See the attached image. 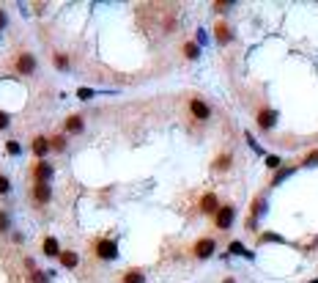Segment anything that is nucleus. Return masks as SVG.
Instances as JSON below:
<instances>
[{"mask_svg": "<svg viewBox=\"0 0 318 283\" xmlns=\"http://www.w3.org/2000/svg\"><path fill=\"white\" fill-rule=\"evenodd\" d=\"M93 253L102 261H115L118 258V242L115 239H96L93 242Z\"/></svg>", "mask_w": 318, "mask_h": 283, "instance_id": "f257e3e1", "label": "nucleus"}, {"mask_svg": "<svg viewBox=\"0 0 318 283\" xmlns=\"http://www.w3.org/2000/svg\"><path fill=\"white\" fill-rule=\"evenodd\" d=\"M233 220H236V209L230 206V204H222L214 214V226L220 228V231H228V228L233 226Z\"/></svg>", "mask_w": 318, "mask_h": 283, "instance_id": "f03ea898", "label": "nucleus"}, {"mask_svg": "<svg viewBox=\"0 0 318 283\" xmlns=\"http://www.w3.org/2000/svg\"><path fill=\"white\" fill-rule=\"evenodd\" d=\"M14 69L20 72V75H25V77L33 75V72H36V55H33V52H28V50H22L20 55L14 58Z\"/></svg>", "mask_w": 318, "mask_h": 283, "instance_id": "7ed1b4c3", "label": "nucleus"}, {"mask_svg": "<svg viewBox=\"0 0 318 283\" xmlns=\"http://www.w3.org/2000/svg\"><path fill=\"white\" fill-rule=\"evenodd\" d=\"M30 198H33L36 206H47L49 201H52V187L42 184V181H33V187H30Z\"/></svg>", "mask_w": 318, "mask_h": 283, "instance_id": "20e7f679", "label": "nucleus"}, {"mask_svg": "<svg viewBox=\"0 0 318 283\" xmlns=\"http://www.w3.org/2000/svg\"><path fill=\"white\" fill-rule=\"evenodd\" d=\"M217 250V242L211 239V236H203V239L195 242V248H192V256L195 258H201V261H206V258H211Z\"/></svg>", "mask_w": 318, "mask_h": 283, "instance_id": "39448f33", "label": "nucleus"}, {"mask_svg": "<svg viewBox=\"0 0 318 283\" xmlns=\"http://www.w3.org/2000/svg\"><path fill=\"white\" fill-rule=\"evenodd\" d=\"M30 173H33V181H42V184H49L52 176H55V171H52V165H49L47 159H36Z\"/></svg>", "mask_w": 318, "mask_h": 283, "instance_id": "423d86ee", "label": "nucleus"}, {"mask_svg": "<svg viewBox=\"0 0 318 283\" xmlns=\"http://www.w3.org/2000/svg\"><path fill=\"white\" fill-rule=\"evenodd\" d=\"M189 113H192V118H198V121H208V118H211V107L198 97L189 99Z\"/></svg>", "mask_w": 318, "mask_h": 283, "instance_id": "0eeeda50", "label": "nucleus"}, {"mask_svg": "<svg viewBox=\"0 0 318 283\" xmlns=\"http://www.w3.org/2000/svg\"><path fill=\"white\" fill-rule=\"evenodd\" d=\"M255 118H258V127H261V129H272V127L277 124V110H272V107H261Z\"/></svg>", "mask_w": 318, "mask_h": 283, "instance_id": "6e6552de", "label": "nucleus"}, {"mask_svg": "<svg viewBox=\"0 0 318 283\" xmlns=\"http://www.w3.org/2000/svg\"><path fill=\"white\" fill-rule=\"evenodd\" d=\"M222 204H220V198H217L214 193H206L201 198V212L203 214H217V209H220Z\"/></svg>", "mask_w": 318, "mask_h": 283, "instance_id": "1a4fd4ad", "label": "nucleus"}, {"mask_svg": "<svg viewBox=\"0 0 318 283\" xmlns=\"http://www.w3.org/2000/svg\"><path fill=\"white\" fill-rule=\"evenodd\" d=\"M58 261H61L63 269H77V267H80V256H77L74 250H61Z\"/></svg>", "mask_w": 318, "mask_h": 283, "instance_id": "9d476101", "label": "nucleus"}, {"mask_svg": "<svg viewBox=\"0 0 318 283\" xmlns=\"http://www.w3.org/2000/svg\"><path fill=\"white\" fill-rule=\"evenodd\" d=\"M63 129H66V135H80V132L85 129L83 116H69L66 118V124H63Z\"/></svg>", "mask_w": 318, "mask_h": 283, "instance_id": "9b49d317", "label": "nucleus"}, {"mask_svg": "<svg viewBox=\"0 0 318 283\" xmlns=\"http://www.w3.org/2000/svg\"><path fill=\"white\" fill-rule=\"evenodd\" d=\"M47 152H49V138L36 135V138H33V154H36V159H44V157H47Z\"/></svg>", "mask_w": 318, "mask_h": 283, "instance_id": "f8f14e48", "label": "nucleus"}, {"mask_svg": "<svg viewBox=\"0 0 318 283\" xmlns=\"http://www.w3.org/2000/svg\"><path fill=\"white\" fill-rule=\"evenodd\" d=\"M214 39H217L220 44H230V39H233V30H230L225 22H217V25H214Z\"/></svg>", "mask_w": 318, "mask_h": 283, "instance_id": "ddd939ff", "label": "nucleus"}, {"mask_svg": "<svg viewBox=\"0 0 318 283\" xmlns=\"http://www.w3.org/2000/svg\"><path fill=\"white\" fill-rule=\"evenodd\" d=\"M230 165H233V157H230V152H222L220 157L214 159V165H211V168H214L217 173H225V171H230Z\"/></svg>", "mask_w": 318, "mask_h": 283, "instance_id": "4468645a", "label": "nucleus"}, {"mask_svg": "<svg viewBox=\"0 0 318 283\" xmlns=\"http://www.w3.org/2000/svg\"><path fill=\"white\" fill-rule=\"evenodd\" d=\"M44 256H49V258L61 256V245H58L55 236H44Z\"/></svg>", "mask_w": 318, "mask_h": 283, "instance_id": "2eb2a0df", "label": "nucleus"}, {"mask_svg": "<svg viewBox=\"0 0 318 283\" xmlns=\"http://www.w3.org/2000/svg\"><path fill=\"white\" fill-rule=\"evenodd\" d=\"M121 283H145V272L143 269H126L121 275Z\"/></svg>", "mask_w": 318, "mask_h": 283, "instance_id": "dca6fc26", "label": "nucleus"}, {"mask_svg": "<svg viewBox=\"0 0 318 283\" xmlns=\"http://www.w3.org/2000/svg\"><path fill=\"white\" fill-rule=\"evenodd\" d=\"M184 58H189V61H198V58H201V47H198V44H192V42H184Z\"/></svg>", "mask_w": 318, "mask_h": 283, "instance_id": "f3484780", "label": "nucleus"}, {"mask_svg": "<svg viewBox=\"0 0 318 283\" xmlns=\"http://www.w3.org/2000/svg\"><path fill=\"white\" fill-rule=\"evenodd\" d=\"M66 146H69L66 135H52V138H49V149H52V152H63Z\"/></svg>", "mask_w": 318, "mask_h": 283, "instance_id": "a211bd4d", "label": "nucleus"}, {"mask_svg": "<svg viewBox=\"0 0 318 283\" xmlns=\"http://www.w3.org/2000/svg\"><path fill=\"white\" fill-rule=\"evenodd\" d=\"M263 212H266V201L255 198V201H252V220H255V217H261Z\"/></svg>", "mask_w": 318, "mask_h": 283, "instance_id": "6ab92c4d", "label": "nucleus"}, {"mask_svg": "<svg viewBox=\"0 0 318 283\" xmlns=\"http://www.w3.org/2000/svg\"><path fill=\"white\" fill-rule=\"evenodd\" d=\"M52 63H55V69H61V72L69 69V58L61 55V52H55V55H52Z\"/></svg>", "mask_w": 318, "mask_h": 283, "instance_id": "aec40b11", "label": "nucleus"}, {"mask_svg": "<svg viewBox=\"0 0 318 283\" xmlns=\"http://www.w3.org/2000/svg\"><path fill=\"white\" fill-rule=\"evenodd\" d=\"M8 226H11V214H8L6 209H0V234L8 231Z\"/></svg>", "mask_w": 318, "mask_h": 283, "instance_id": "412c9836", "label": "nucleus"}, {"mask_svg": "<svg viewBox=\"0 0 318 283\" xmlns=\"http://www.w3.org/2000/svg\"><path fill=\"white\" fill-rule=\"evenodd\" d=\"M230 253H239V256H247V258H252V253H250V250H244L242 242H230Z\"/></svg>", "mask_w": 318, "mask_h": 283, "instance_id": "4be33fe9", "label": "nucleus"}, {"mask_svg": "<svg viewBox=\"0 0 318 283\" xmlns=\"http://www.w3.org/2000/svg\"><path fill=\"white\" fill-rule=\"evenodd\" d=\"M294 173V168H280V171L274 173V179H272V184H280V181L285 179V176H291Z\"/></svg>", "mask_w": 318, "mask_h": 283, "instance_id": "5701e85b", "label": "nucleus"}, {"mask_svg": "<svg viewBox=\"0 0 318 283\" xmlns=\"http://www.w3.org/2000/svg\"><path fill=\"white\" fill-rule=\"evenodd\" d=\"M11 193V179H8L6 173H0V195Z\"/></svg>", "mask_w": 318, "mask_h": 283, "instance_id": "b1692460", "label": "nucleus"}, {"mask_svg": "<svg viewBox=\"0 0 318 283\" xmlns=\"http://www.w3.org/2000/svg\"><path fill=\"white\" fill-rule=\"evenodd\" d=\"M230 6H236L233 0H217V3H214V11H220V14H222V11H228Z\"/></svg>", "mask_w": 318, "mask_h": 283, "instance_id": "393cba45", "label": "nucleus"}, {"mask_svg": "<svg viewBox=\"0 0 318 283\" xmlns=\"http://www.w3.org/2000/svg\"><path fill=\"white\" fill-rule=\"evenodd\" d=\"M6 152H8V154H14V157H20V152H22V146L17 143V140H8V143H6Z\"/></svg>", "mask_w": 318, "mask_h": 283, "instance_id": "a878e982", "label": "nucleus"}, {"mask_svg": "<svg viewBox=\"0 0 318 283\" xmlns=\"http://www.w3.org/2000/svg\"><path fill=\"white\" fill-rule=\"evenodd\" d=\"M77 97H80V99H93V97H96V91H93V88H80V91H77Z\"/></svg>", "mask_w": 318, "mask_h": 283, "instance_id": "bb28decb", "label": "nucleus"}, {"mask_svg": "<svg viewBox=\"0 0 318 283\" xmlns=\"http://www.w3.org/2000/svg\"><path fill=\"white\" fill-rule=\"evenodd\" d=\"M266 165H269V168H280V165H283V159L277 157V154H269V157H266Z\"/></svg>", "mask_w": 318, "mask_h": 283, "instance_id": "cd10ccee", "label": "nucleus"}, {"mask_svg": "<svg viewBox=\"0 0 318 283\" xmlns=\"http://www.w3.org/2000/svg\"><path fill=\"white\" fill-rule=\"evenodd\" d=\"M8 124H11V116H8L6 110H0V129H6Z\"/></svg>", "mask_w": 318, "mask_h": 283, "instance_id": "c85d7f7f", "label": "nucleus"}, {"mask_svg": "<svg viewBox=\"0 0 318 283\" xmlns=\"http://www.w3.org/2000/svg\"><path fill=\"white\" fill-rule=\"evenodd\" d=\"M261 242H283V236H277V234H263Z\"/></svg>", "mask_w": 318, "mask_h": 283, "instance_id": "c756f323", "label": "nucleus"}, {"mask_svg": "<svg viewBox=\"0 0 318 283\" xmlns=\"http://www.w3.org/2000/svg\"><path fill=\"white\" fill-rule=\"evenodd\" d=\"M316 162H318V152L307 154V159H304V165H316Z\"/></svg>", "mask_w": 318, "mask_h": 283, "instance_id": "7c9ffc66", "label": "nucleus"}, {"mask_svg": "<svg viewBox=\"0 0 318 283\" xmlns=\"http://www.w3.org/2000/svg\"><path fill=\"white\" fill-rule=\"evenodd\" d=\"M6 22H8V17H6V11H3V8H0V30L6 28Z\"/></svg>", "mask_w": 318, "mask_h": 283, "instance_id": "2f4dec72", "label": "nucleus"}, {"mask_svg": "<svg viewBox=\"0 0 318 283\" xmlns=\"http://www.w3.org/2000/svg\"><path fill=\"white\" fill-rule=\"evenodd\" d=\"M222 283H236V281H233V278H225V281H222Z\"/></svg>", "mask_w": 318, "mask_h": 283, "instance_id": "473e14b6", "label": "nucleus"}, {"mask_svg": "<svg viewBox=\"0 0 318 283\" xmlns=\"http://www.w3.org/2000/svg\"><path fill=\"white\" fill-rule=\"evenodd\" d=\"M310 283H318V278H316V281H310Z\"/></svg>", "mask_w": 318, "mask_h": 283, "instance_id": "72a5a7b5", "label": "nucleus"}]
</instances>
